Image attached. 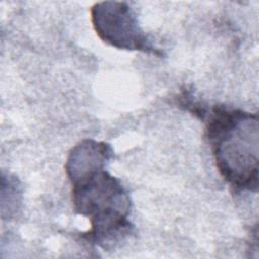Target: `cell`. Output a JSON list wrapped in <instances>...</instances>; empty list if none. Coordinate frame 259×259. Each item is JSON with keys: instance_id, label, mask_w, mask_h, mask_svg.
Here are the masks:
<instances>
[{"instance_id": "3957f363", "label": "cell", "mask_w": 259, "mask_h": 259, "mask_svg": "<svg viewBox=\"0 0 259 259\" xmlns=\"http://www.w3.org/2000/svg\"><path fill=\"white\" fill-rule=\"evenodd\" d=\"M91 21L99 38L111 47L162 55L142 30L134 10L126 2L95 3L91 8Z\"/></svg>"}, {"instance_id": "7a4b0ae2", "label": "cell", "mask_w": 259, "mask_h": 259, "mask_svg": "<svg viewBox=\"0 0 259 259\" xmlns=\"http://www.w3.org/2000/svg\"><path fill=\"white\" fill-rule=\"evenodd\" d=\"M206 137L217 168L235 192L258 189V115L215 105L207 113Z\"/></svg>"}, {"instance_id": "6da1fadb", "label": "cell", "mask_w": 259, "mask_h": 259, "mask_svg": "<svg viewBox=\"0 0 259 259\" xmlns=\"http://www.w3.org/2000/svg\"><path fill=\"white\" fill-rule=\"evenodd\" d=\"M112 157L110 145L85 139L71 149L65 165L74 210L90 222V230L82 237L104 250L112 248L133 229L128 191L106 170Z\"/></svg>"}]
</instances>
